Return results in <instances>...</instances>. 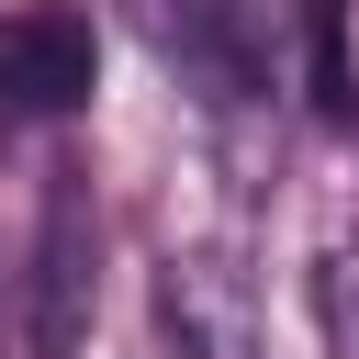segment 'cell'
Masks as SVG:
<instances>
[{"mask_svg": "<svg viewBox=\"0 0 359 359\" xmlns=\"http://www.w3.org/2000/svg\"><path fill=\"white\" fill-rule=\"evenodd\" d=\"M157 314L180 359H258V303L224 258H168L157 269Z\"/></svg>", "mask_w": 359, "mask_h": 359, "instance_id": "cell-3", "label": "cell"}, {"mask_svg": "<svg viewBox=\"0 0 359 359\" xmlns=\"http://www.w3.org/2000/svg\"><path fill=\"white\" fill-rule=\"evenodd\" d=\"M79 337H90V191L56 180L34 236V359H79Z\"/></svg>", "mask_w": 359, "mask_h": 359, "instance_id": "cell-2", "label": "cell"}, {"mask_svg": "<svg viewBox=\"0 0 359 359\" xmlns=\"http://www.w3.org/2000/svg\"><path fill=\"white\" fill-rule=\"evenodd\" d=\"M90 79H101L90 11H67V0H22V11H0V101H11V112L56 123V112L90 101Z\"/></svg>", "mask_w": 359, "mask_h": 359, "instance_id": "cell-1", "label": "cell"}, {"mask_svg": "<svg viewBox=\"0 0 359 359\" xmlns=\"http://www.w3.org/2000/svg\"><path fill=\"white\" fill-rule=\"evenodd\" d=\"M314 325H325L337 359H359V258H348V247L314 258Z\"/></svg>", "mask_w": 359, "mask_h": 359, "instance_id": "cell-4", "label": "cell"}]
</instances>
